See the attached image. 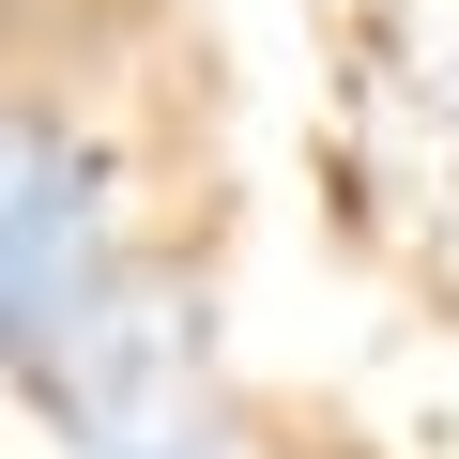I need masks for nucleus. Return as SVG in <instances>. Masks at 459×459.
<instances>
[{"label":"nucleus","mask_w":459,"mask_h":459,"mask_svg":"<svg viewBox=\"0 0 459 459\" xmlns=\"http://www.w3.org/2000/svg\"><path fill=\"white\" fill-rule=\"evenodd\" d=\"M123 276H138L123 169H108L47 92H0V383H31Z\"/></svg>","instance_id":"obj_1"},{"label":"nucleus","mask_w":459,"mask_h":459,"mask_svg":"<svg viewBox=\"0 0 459 459\" xmlns=\"http://www.w3.org/2000/svg\"><path fill=\"white\" fill-rule=\"evenodd\" d=\"M108 459H246V429H230V398H199V413H169V429H138Z\"/></svg>","instance_id":"obj_2"}]
</instances>
